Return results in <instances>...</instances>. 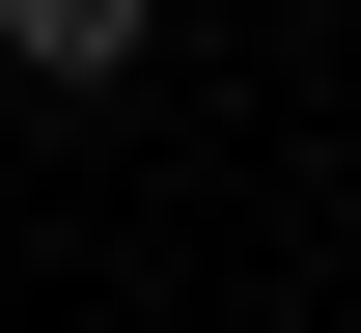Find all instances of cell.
Segmentation results:
<instances>
[{"label":"cell","mask_w":361,"mask_h":333,"mask_svg":"<svg viewBox=\"0 0 361 333\" xmlns=\"http://www.w3.org/2000/svg\"><path fill=\"white\" fill-rule=\"evenodd\" d=\"M139 28H167V0H0V56H28V84H139Z\"/></svg>","instance_id":"obj_1"}]
</instances>
